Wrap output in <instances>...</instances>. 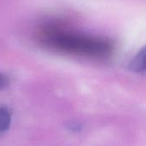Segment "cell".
<instances>
[{"label": "cell", "instance_id": "cell-3", "mask_svg": "<svg viewBox=\"0 0 146 146\" xmlns=\"http://www.w3.org/2000/svg\"><path fill=\"white\" fill-rule=\"evenodd\" d=\"M11 124V114L9 110L4 107L0 106V133L6 132Z\"/></svg>", "mask_w": 146, "mask_h": 146}, {"label": "cell", "instance_id": "cell-1", "mask_svg": "<svg viewBox=\"0 0 146 146\" xmlns=\"http://www.w3.org/2000/svg\"><path fill=\"white\" fill-rule=\"evenodd\" d=\"M40 40L53 50L96 60L110 58L114 52V44L110 39L60 27L44 29Z\"/></svg>", "mask_w": 146, "mask_h": 146}, {"label": "cell", "instance_id": "cell-4", "mask_svg": "<svg viewBox=\"0 0 146 146\" xmlns=\"http://www.w3.org/2000/svg\"><path fill=\"white\" fill-rule=\"evenodd\" d=\"M9 85V78L6 74L0 73V91L5 89Z\"/></svg>", "mask_w": 146, "mask_h": 146}, {"label": "cell", "instance_id": "cell-2", "mask_svg": "<svg viewBox=\"0 0 146 146\" xmlns=\"http://www.w3.org/2000/svg\"><path fill=\"white\" fill-rule=\"evenodd\" d=\"M128 68L133 73L146 72V45H145L130 61Z\"/></svg>", "mask_w": 146, "mask_h": 146}]
</instances>
